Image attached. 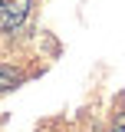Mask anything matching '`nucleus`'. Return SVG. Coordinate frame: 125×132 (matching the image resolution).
Segmentation results:
<instances>
[{
    "instance_id": "nucleus-1",
    "label": "nucleus",
    "mask_w": 125,
    "mask_h": 132,
    "mask_svg": "<svg viewBox=\"0 0 125 132\" xmlns=\"http://www.w3.org/2000/svg\"><path fill=\"white\" fill-rule=\"evenodd\" d=\"M30 13V0H0V30H16Z\"/></svg>"
},
{
    "instance_id": "nucleus-2",
    "label": "nucleus",
    "mask_w": 125,
    "mask_h": 132,
    "mask_svg": "<svg viewBox=\"0 0 125 132\" xmlns=\"http://www.w3.org/2000/svg\"><path fill=\"white\" fill-rule=\"evenodd\" d=\"M16 82H23V73L13 66H0V89H13Z\"/></svg>"
},
{
    "instance_id": "nucleus-3",
    "label": "nucleus",
    "mask_w": 125,
    "mask_h": 132,
    "mask_svg": "<svg viewBox=\"0 0 125 132\" xmlns=\"http://www.w3.org/2000/svg\"><path fill=\"white\" fill-rule=\"evenodd\" d=\"M112 132H125V116H122V119H119V126H115V129H112Z\"/></svg>"
}]
</instances>
